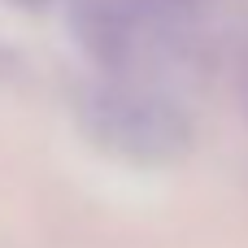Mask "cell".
Listing matches in <instances>:
<instances>
[{"mask_svg":"<svg viewBox=\"0 0 248 248\" xmlns=\"http://www.w3.org/2000/svg\"><path fill=\"white\" fill-rule=\"evenodd\" d=\"M83 131L131 166H170L192 148V122L174 96L144 78H105L78 105Z\"/></svg>","mask_w":248,"mask_h":248,"instance_id":"6da1fadb","label":"cell"},{"mask_svg":"<svg viewBox=\"0 0 248 248\" xmlns=\"http://www.w3.org/2000/svg\"><path fill=\"white\" fill-rule=\"evenodd\" d=\"M240 92H244V113H248V57H244V74H240Z\"/></svg>","mask_w":248,"mask_h":248,"instance_id":"7a4b0ae2","label":"cell"},{"mask_svg":"<svg viewBox=\"0 0 248 248\" xmlns=\"http://www.w3.org/2000/svg\"><path fill=\"white\" fill-rule=\"evenodd\" d=\"M17 4H44V0H17Z\"/></svg>","mask_w":248,"mask_h":248,"instance_id":"3957f363","label":"cell"},{"mask_svg":"<svg viewBox=\"0 0 248 248\" xmlns=\"http://www.w3.org/2000/svg\"><path fill=\"white\" fill-rule=\"evenodd\" d=\"M157 4H183V0H157Z\"/></svg>","mask_w":248,"mask_h":248,"instance_id":"277c9868","label":"cell"}]
</instances>
